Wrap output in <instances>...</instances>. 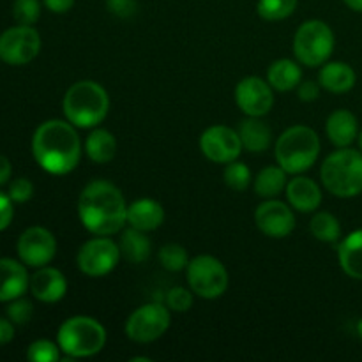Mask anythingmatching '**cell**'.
Masks as SVG:
<instances>
[{
    "label": "cell",
    "mask_w": 362,
    "mask_h": 362,
    "mask_svg": "<svg viewBox=\"0 0 362 362\" xmlns=\"http://www.w3.org/2000/svg\"><path fill=\"white\" fill-rule=\"evenodd\" d=\"M78 218L92 235L120 233L127 223V204L122 191L110 180H90L78 197Z\"/></svg>",
    "instance_id": "cell-1"
},
{
    "label": "cell",
    "mask_w": 362,
    "mask_h": 362,
    "mask_svg": "<svg viewBox=\"0 0 362 362\" xmlns=\"http://www.w3.org/2000/svg\"><path fill=\"white\" fill-rule=\"evenodd\" d=\"M255 223L264 235L271 239H285L296 230V214L290 204L269 198L255 211Z\"/></svg>",
    "instance_id": "cell-15"
},
{
    "label": "cell",
    "mask_w": 362,
    "mask_h": 362,
    "mask_svg": "<svg viewBox=\"0 0 362 362\" xmlns=\"http://www.w3.org/2000/svg\"><path fill=\"white\" fill-rule=\"evenodd\" d=\"M76 129L69 120L60 119L46 120L35 129L32 154L45 172L67 175L80 165L83 147Z\"/></svg>",
    "instance_id": "cell-2"
},
{
    "label": "cell",
    "mask_w": 362,
    "mask_h": 362,
    "mask_svg": "<svg viewBox=\"0 0 362 362\" xmlns=\"http://www.w3.org/2000/svg\"><path fill=\"white\" fill-rule=\"evenodd\" d=\"M42 4L46 6V9L52 11L55 14H64L67 11L73 9L74 0H42Z\"/></svg>",
    "instance_id": "cell-40"
},
{
    "label": "cell",
    "mask_w": 362,
    "mask_h": 362,
    "mask_svg": "<svg viewBox=\"0 0 362 362\" xmlns=\"http://www.w3.org/2000/svg\"><path fill=\"white\" fill-rule=\"evenodd\" d=\"M356 329H357V334H359V338L362 339V318H359V322H357Z\"/></svg>",
    "instance_id": "cell-44"
},
{
    "label": "cell",
    "mask_w": 362,
    "mask_h": 362,
    "mask_svg": "<svg viewBox=\"0 0 362 362\" xmlns=\"http://www.w3.org/2000/svg\"><path fill=\"white\" fill-rule=\"evenodd\" d=\"M41 52V35L32 25H18L0 34V60L9 66H25Z\"/></svg>",
    "instance_id": "cell-11"
},
{
    "label": "cell",
    "mask_w": 362,
    "mask_h": 362,
    "mask_svg": "<svg viewBox=\"0 0 362 362\" xmlns=\"http://www.w3.org/2000/svg\"><path fill=\"white\" fill-rule=\"evenodd\" d=\"M11 200L16 202V204H25V202L30 200L34 197V184L30 182L25 177H20V179L13 180L9 186V193Z\"/></svg>",
    "instance_id": "cell-36"
},
{
    "label": "cell",
    "mask_w": 362,
    "mask_h": 362,
    "mask_svg": "<svg viewBox=\"0 0 362 362\" xmlns=\"http://www.w3.org/2000/svg\"><path fill=\"white\" fill-rule=\"evenodd\" d=\"M267 81L278 92L296 90L297 85L303 81V69L297 60L278 59L269 66Z\"/></svg>",
    "instance_id": "cell-24"
},
{
    "label": "cell",
    "mask_w": 362,
    "mask_h": 362,
    "mask_svg": "<svg viewBox=\"0 0 362 362\" xmlns=\"http://www.w3.org/2000/svg\"><path fill=\"white\" fill-rule=\"evenodd\" d=\"M30 276L23 262L0 258V303H11L28 290Z\"/></svg>",
    "instance_id": "cell-18"
},
{
    "label": "cell",
    "mask_w": 362,
    "mask_h": 362,
    "mask_svg": "<svg viewBox=\"0 0 362 362\" xmlns=\"http://www.w3.org/2000/svg\"><path fill=\"white\" fill-rule=\"evenodd\" d=\"M13 16L20 25H34L41 16L39 0H14Z\"/></svg>",
    "instance_id": "cell-33"
},
{
    "label": "cell",
    "mask_w": 362,
    "mask_h": 362,
    "mask_svg": "<svg viewBox=\"0 0 362 362\" xmlns=\"http://www.w3.org/2000/svg\"><path fill=\"white\" fill-rule=\"evenodd\" d=\"M286 200H288L290 207L303 214H310V212H317L318 207L322 205V187L315 182L313 179L306 175H293V179L288 180L286 184Z\"/></svg>",
    "instance_id": "cell-17"
},
{
    "label": "cell",
    "mask_w": 362,
    "mask_h": 362,
    "mask_svg": "<svg viewBox=\"0 0 362 362\" xmlns=\"http://www.w3.org/2000/svg\"><path fill=\"white\" fill-rule=\"evenodd\" d=\"M158 260L165 271L180 272V271H186L191 258L187 257L186 247L180 246V244L172 243V244H165V246L159 250Z\"/></svg>",
    "instance_id": "cell-30"
},
{
    "label": "cell",
    "mask_w": 362,
    "mask_h": 362,
    "mask_svg": "<svg viewBox=\"0 0 362 362\" xmlns=\"http://www.w3.org/2000/svg\"><path fill=\"white\" fill-rule=\"evenodd\" d=\"M172 324L168 306L159 303H148L134 310L126 320V336L134 343L147 345L154 343L165 334Z\"/></svg>",
    "instance_id": "cell-10"
},
{
    "label": "cell",
    "mask_w": 362,
    "mask_h": 362,
    "mask_svg": "<svg viewBox=\"0 0 362 362\" xmlns=\"http://www.w3.org/2000/svg\"><path fill=\"white\" fill-rule=\"evenodd\" d=\"M85 154L95 165H106L112 161L117 154V140L112 131L94 127L87 138H85Z\"/></svg>",
    "instance_id": "cell-25"
},
{
    "label": "cell",
    "mask_w": 362,
    "mask_h": 362,
    "mask_svg": "<svg viewBox=\"0 0 362 362\" xmlns=\"http://www.w3.org/2000/svg\"><path fill=\"white\" fill-rule=\"evenodd\" d=\"M57 239L48 228L30 226L18 239V257L27 267H45L55 258Z\"/></svg>",
    "instance_id": "cell-14"
},
{
    "label": "cell",
    "mask_w": 362,
    "mask_h": 362,
    "mask_svg": "<svg viewBox=\"0 0 362 362\" xmlns=\"http://www.w3.org/2000/svg\"><path fill=\"white\" fill-rule=\"evenodd\" d=\"M14 338V325L9 318H0V345H7Z\"/></svg>",
    "instance_id": "cell-41"
},
{
    "label": "cell",
    "mask_w": 362,
    "mask_h": 362,
    "mask_svg": "<svg viewBox=\"0 0 362 362\" xmlns=\"http://www.w3.org/2000/svg\"><path fill=\"white\" fill-rule=\"evenodd\" d=\"M310 232L320 243H338L341 239V225L334 214L327 211H320L311 218Z\"/></svg>",
    "instance_id": "cell-28"
},
{
    "label": "cell",
    "mask_w": 362,
    "mask_h": 362,
    "mask_svg": "<svg viewBox=\"0 0 362 362\" xmlns=\"http://www.w3.org/2000/svg\"><path fill=\"white\" fill-rule=\"evenodd\" d=\"M59 343H53L49 339H37L32 343L27 350V359L32 362H57L60 361Z\"/></svg>",
    "instance_id": "cell-32"
},
{
    "label": "cell",
    "mask_w": 362,
    "mask_h": 362,
    "mask_svg": "<svg viewBox=\"0 0 362 362\" xmlns=\"http://www.w3.org/2000/svg\"><path fill=\"white\" fill-rule=\"evenodd\" d=\"M119 247L122 258H126L131 264H144L152 255V243L147 237V233L133 228V226L124 228L120 232Z\"/></svg>",
    "instance_id": "cell-26"
},
{
    "label": "cell",
    "mask_w": 362,
    "mask_h": 362,
    "mask_svg": "<svg viewBox=\"0 0 362 362\" xmlns=\"http://www.w3.org/2000/svg\"><path fill=\"white\" fill-rule=\"evenodd\" d=\"M339 267L349 278L362 281V228L350 232L338 244Z\"/></svg>",
    "instance_id": "cell-23"
},
{
    "label": "cell",
    "mask_w": 362,
    "mask_h": 362,
    "mask_svg": "<svg viewBox=\"0 0 362 362\" xmlns=\"http://www.w3.org/2000/svg\"><path fill=\"white\" fill-rule=\"evenodd\" d=\"M66 120L78 129H94L108 117L110 95L103 85L92 80H80L67 88L62 99Z\"/></svg>",
    "instance_id": "cell-3"
},
{
    "label": "cell",
    "mask_w": 362,
    "mask_h": 362,
    "mask_svg": "<svg viewBox=\"0 0 362 362\" xmlns=\"http://www.w3.org/2000/svg\"><path fill=\"white\" fill-rule=\"evenodd\" d=\"M165 207L154 198H140L127 205V225L148 233L165 223Z\"/></svg>",
    "instance_id": "cell-19"
},
{
    "label": "cell",
    "mask_w": 362,
    "mask_h": 362,
    "mask_svg": "<svg viewBox=\"0 0 362 362\" xmlns=\"http://www.w3.org/2000/svg\"><path fill=\"white\" fill-rule=\"evenodd\" d=\"M286 175H288V173H286L279 165H272L260 170L258 175L255 177L253 182L255 193L260 198H264V200L279 197V194L286 189V184H288Z\"/></svg>",
    "instance_id": "cell-27"
},
{
    "label": "cell",
    "mask_w": 362,
    "mask_h": 362,
    "mask_svg": "<svg viewBox=\"0 0 362 362\" xmlns=\"http://www.w3.org/2000/svg\"><path fill=\"white\" fill-rule=\"evenodd\" d=\"M194 293L191 288H184V286H173L166 293V306L170 311H177V313H186L193 308Z\"/></svg>",
    "instance_id": "cell-34"
},
{
    "label": "cell",
    "mask_w": 362,
    "mask_h": 362,
    "mask_svg": "<svg viewBox=\"0 0 362 362\" xmlns=\"http://www.w3.org/2000/svg\"><path fill=\"white\" fill-rule=\"evenodd\" d=\"M357 74L350 64L336 60V62H325L318 71V83L322 88L331 94H346L356 87Z\"/></svg>",
    "instance_id": "cell-20"
},
{
    "label": "cell",
    "mask_w": 362,
    "mask_h": 362,
    "mask_svg": "<svg viewBox=\"0 0 362 362\" xmlns=\"http://www.w3.org/2000/svg\"><path fill=\"white\" fill-rule=\"evenodd\" d=\"M186 279L193 293L202 299H218L228 290V271L219 258L198 255L186 267Z\"/></svg>",
    "instance_id": "cell-8"
},
{
    "label": "cell",
    "mask_w": 362,
    "mask_h": 362,
    "mask_svg": "<svg viewBox=\"0 0 362 362\" xmlns=\"http://www.w3.org/2000/svg\"><path fill=\"white\" fill-rule=\"evenodd\" d=\"M239 136L243 141L244 151L253 154H262L267 151L272 144V129L262 117H246L239 124Z\"/></svg>",
    "instance_id": "cell-22"
},
{
    "label": "cell",
    "mask_w": 362,
    "mask_h": 362,
    "mask_svg": "<svg viewBox=\"0 0 362 362\" xmlns=\"http://www.w3.org/2000/svg\"><path fill=\"white\" fill-rule=\"evenodd\" d=\"M32 315H34V306L30 300L18 297V299L11 300L7 306V318L16 325H25L30 322Z\"/></svg>",
    "instance_id": "cell-35"
},
{
    "label": "cell",
    "mask_w": 362,
    "mask_h": 362,
    "mask_svg": "<svg viewBox=\"0 0 362 362\" xmlns=\"http://www.w3.org/2000/svg\"><path fill=\"white\" fill-rule=\"evenodd\" d=\"M320 136L308 126H292L276 140V163L288 175L308 172L320 156Z\"/></svg>",
    "instance_id": "cell-5"
},
{
    "label": "cell",
    "mask_w": 362,
    "mask_h": 362,
    "mask_svg": "<svg viewBox=\"0 0 362 362\" xmlns=\"http://www.w3.org/2000/svg\"><path fill=\"white\" fill-rule=\"evenodd\" d=\"M106 9L117 18H131L136 13V0H106Z\"/></svg>",
    "instance_id": "cell-37"
},
{
    "label": "cell",
    "mask_w": 362,
    "mask_h": 362,
    "mask_svg": "<svg viewBox=\"0 0 362 362\" xmlns=\"http://www.w3.org/2000/svg\"><path fill=\"white\" fill-rule=\"evenodd\" d=\"M320 179L325 189L338 198H356L362 193V152L338 148L324 159Z\"/></svg>",
    "instance_id": "cell-6"
},
{
    "label": "cell",
    "mask_w": 362,
    "mask_h": 362,
    "mask_svg": "<svg viewBox=\"0 0 362 362\" xmlns=\"http://www.w3.org/2000/svg\"><path fill=\"white\" fill-rule=\"evenodd\" d=\"M325 133L336 148L350 147L359 136V122L357 117L349 110H336L327 117Z\"/></svg>",
    "instance_id": "cell-21"
},
{
    "label": "cell",
    "mask_w": 362,
    "mask_h": 362,
    "mask_svg": "<svg viewBox=\"0 0 362 362\" xmlns=\"http://www.w3.org/2000/svg\"><path fill=\"white\" fill-rule=\"evenodd\" d=\"M299 0H258L257 13L265 21H281L292 16Z\"/></svg>",
    "instance_id": "cell-29"
},
{
    "label": "cell",
    "mask_w": 362,
    "mask_h": 362,
    "mask_svg": "<svg viewBox=\"0 0 362 362\" xmlns=\"http://www.w3.org/2000/svg\"><path fill=\"white\" fill-rule=\"evenodd\" d=\"M359 147H361V152H362V131L359 133Z\"/></svg>",
    "instance_id": "cell-46"
},
{
    "label": "cell",
    "mask_w": 362,
    "mask_h": 362,
    "mask_svg": "<svg viewBox=\"0 0 362 362\" xmlns=\"http://www.w3.org/2000/svg\"><path fill=\"white\" fill-rule=\"evenodd\" d=\"M334 45V32L325 21L308 20L297 28L292 48L297 62L308 67H320L331 59Z\"/></svg>",
    "instance_id": "cell-7"
},
{
    "label": "cell",
    "mask_w": 362,
    "mask_h": 362,
    "mask_svg": "<svg viewBox=\"0 0 362 362\" xmlns=\"http://www.w3.org/2000/svg\"><path fill=\"white\" fill-rule=\"evenodd\" d=\"M235 105L246 117H264L274 106V88L260 76H246L235 85Z\"/></svg>",
    "instance_id": "cell-13"
},
{
    "label": "cell",
    "mask_w": 362,
    "mask_h": 362,
    "mask_svg": "<svg viewBox=\"0 0 362 362\" xmlns=\"http://www.w3.org/2000/svg\"><path fill=\"white\" fill-rule=\"evenodd\" d=\"M320 90H322V85L313 80L300 81V83L297 85V95H299V99L303 103L317 101L318 95H320Z\"/></svg>",
    "instance_id": "cell-38"
},
{
    "label": "cell",
    "mask_w": 362,
    "mask_h": 362,
    "mask_svg": "<svg viewBox=\"0 0 362 362\" xmlns=\"http://www.w3.org/2000/svg\"><path fill=\"white\" fill-rule=\"evenodd\" d=\"M346 7H350L356 13H362V0H343Z\"/></svg>",
    "instance_id": "cell-43"
},
{
    "label": "cell",
    "mask_w": 362,
    "mask_h": 362,
    "mask_svg": "<svg viewBox=\"0 0 362 362\" xmlns=\"http://www.w3.org/2000/svg\"><path fill=\"white\" fill-rule=\"evenodd\" d=\"M223 180H225L226 186L232 191H237V193H243L247 187L251 186V170L246 163L235 161L228 163L225 166V172H223Z\"/></svg>",
    "instance_id": "cell-31"
},
{
    "label": "cell",
    "mask_w": 362,
    "mask_h": 362,
    "mask_svg": "<svg viewBox=\"0 0 362 362\" xmlns=\"http://www.w3.org/2000/svg\"><path fill=\"white\" fill-rule=\"evenodd\" d=\"M151 362V359H148V357H133V359H131V362Z\"/></svg>",
    "instance_id": "cell-45"
},
{
    "label": "cell",
    "mask_w": 362,
    "mask_h": 362,
    "mask_svg": "<svg viewBox=\"0 0 362 362\" xmlns=\"http://www.w3.org/2000/svg\"><path fill=\"white\" fill-rule=\"evenodd\" d=\"M11 173H13L11 161L6 158V156L0 154V186H2V184H6L7 180L11 179Z\"/></svg>",
    "instance_id": "cell-42"
},
{
    "label": "cell",
    "mask_w": 362,
    "mask_h": 362,
    "mask_svg": "<svg viewBox=\"0 0 362 362\" xmlns=\"http://www.w3.org/2000/svg\"><path fill=\"white\" fill-rule=\"evenodd\" d=\"M57 343L66 357L62 361L88 359L105 349L106 329L98 318L76 315L64 322L57 332Z\"/></svg>",
    "instance_id": "cell-4"
},
{
    "label": "cell",
    "mask_w": 362,
    "mask_h": 362,
    "mask_svg": "<svg viewBox=\"0 0 362 362\" xmlns=\"http://www.w3.org/2000/svg\"><path fill=\"white\" fill-rule=\"evenodd\" d=\"M122 253L119 243L110 235H95L80 246L76 253V265L81 274L88 278H105L115 271Z\"/></svg>",
    "instance_id": "cell-9"
},
{
    "label": "cell",
    "mask_w": 362,
    "mask_h": 362,
    "mask_svg": "<svg viewBox=\"0 0 362 362\" xmlns=\"http://www.w3.org/2000/svg\"><path fill=\"white\" fill-rule=\"evenodd\" d=\"M14 216V209H13V200H11L9 194L2 193L0 191V232L6 230L7 226L11 225Z\"/></svg>",
    "instance_id": "cell-39"
},
{
    "label": "cell",
    "mask_w": 362,
    "mask_h": 362,
    "mask_svg": "<svg viewBox=\"0 0 362 362\" xmlns=\"http://www.w3.org/2000/svg\"><path fill=\"white\" fill-rule=\"evenodd\" d=\"M200 151L209 161L216 165H228L243 154V141L239 131L230 126L216 124L207 127L200 136Z\"/></svg>",
    "instance_id": "cell-12"
},
{
    "label": "cell",
    "mask_w": 362,
    "mask_h": 362,
    "mask_svg": "<svg viewBox=\"0 0 362 362\" xmlns=\"http://www.w3.org/2000/svg\"><path fill=\"white\" fill-rule=\"evenodd\" d=\"M28 290L41 303L55 304L66 297L67 279L59 269L45 265V267H39L34 276H30Z\"/></svg>",
    "instance_id": "cell-16"
}]
</instances>
